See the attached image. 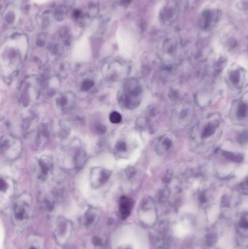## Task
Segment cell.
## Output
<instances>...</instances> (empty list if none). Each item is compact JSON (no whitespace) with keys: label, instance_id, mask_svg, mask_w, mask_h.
<instances>
[{"label":"cell","instance_id":"6da1fadb","mask_svg":"<svg viewBox=\"0 0 248 249\" xmlns=\"http://www.w3.org/2000/svg\"><path fill=\"white\" fill-rule=\"evenodd\" d=\"M224 123L221 115L214 112L201 118L191 132V144L198 152H205L221 139Z\"/></svg>","mask_w":248,"mask_h":249},{"label":"cell","instance_id":"4dcf8cb0","mask_svg":"<svg viewBox=\"0 0 248 249\" xmlns=\"http://www.w3.org/2000/svg\"><path fill=\"white\" fill-rule=\"evenodd\" d=\"M239 189L242 193L248 196V176L240 183Z\"/></svg>","mask_w":248,"mask_h":249},{"label":"cell","instance_id":"277c9868","mask_svg":"<svg viewBox=\"0 0 248 249\" xmlns=\"http://www.w3.org/2000/svg\"><path fill=\"white\" fill-rule=\"evenodd\" d=\"M41 93L42 85L39 79L35 76L26 77L19 89V102L23 107H27L37 100Z\"/></svg>","mask_w":248,"mask_h":249},{"label":"cell","instance_id":"7c38bea8","mask_svg":"<svg viewBox=\"0 0 248 249\" xmlns=\"http://www.w3.org/2000/svg\"><path fill=\"white\" fill-rule=\"evenodd\" d=\"M65 154L68 155V158L71 157V165L75 169H80L84 166L87 161V154L79 142H73L65 151Z\"/></svg>","mask_w":248,"mask_h":249},{"label":"cell","instance_id":"f1b7e54d","mask_svg":"<svg viewBox=\"0 0 248 249\" xmlns=\"http://www.w3.org/2000/svg\"><path fill=\"white\" fill-rule=\"evenodd\" d=\"M122 119V115L118 112H112L109 115V121L113 124H119Z\"/></svg>","mask_w":248,"mask_h":249},{"label":"cell","instance_id":"d4e9b609","mask_svg":"<svg viewBox=\"0 0 248 249\" xmlns=\"http://www.w3.org/2000/svg\"><path fill=\"white\" fill-rule=\"evenodd\" d=\"M115 150L116 155L122 156V155H125L128 152L129 150V144L128 142L125 139H119L115 143Z\"/></svg>","mask_w":248,"mask_h":249},{"label":"cell","instance_id":"ffe728a7","mask_svg":"<svg viewBox=\"0 0 248 249\" xmlns=\"http://www.w3.org/2000/svg\"><path fill=\"white\" fill-rule=\"evenodd\" d=\"M132 201L131 198L123 196L119 200V209L122 219H126L132 210Z\"/></svg>","mask_w":248,"mask_h":249},{"label":"cell","instance_id":"30bf717a","mask_svg":"<svg viewBox=\"0 0 248 249\" xmlns=\"http://www.w3.org/2000/svg\"><path fill=\"white\" fill-rule=\"evenodd\" d=\"M230 117L237 125L248 124V92L233 102L230 110Z\"/></svg>","mask_w":248,"mask_h":249},{"label":"cell","instance_id":"d6986e66","mask_svg":"<svg viewBox=\"0 0 248 249\" xmlns=\"http://www.w3.org/2000/svg\"><path fill=\"white\" fill-rule=\"evenodd\" d=\"M36 142L38 147L42 148L46 145L50 136V129L47 124H42L38 127Z\"/></svg>","mask_w":248,"mask_h":249},{"label":"cell","instance_id":"ba28073f","mask_svg":"<svg viewBox=\"0 0 248 249\" xmlns=\"http://www.w3.org/2000/svg\"><path fill=\"white\" fill-rule=\"evenodd\" d=\"M222 11L215 6H208L201 11L198 19L199 29L208 32L215 29L222 18Z\"/></svg>","mask_w":248,"mask_h":249},{"label":"cell","instance_id":"9a60e30c","mask_svg":"<svg viewBox=\"0 0 248 249\" xmlns=\"http://www.w3.org/2000/svg\"><path fill=\"white\" fill-rule=\"evenodd\" d=\"M53 171V160L52 158L48 155H44L41 157L37 160V171L38 178L42 181L48 179V177L52 174Z\"/></svg>","mask_w":248,"mask_h":249},{"label":"cell","instance_id":"9c48e42d","mask_svg":"<svg viewBox=\"0 0 248 249\" xmlns=\"http://www.w3.org/2000/svg\"><path fill=\"white\" fill-rule=\"evenodd\" d=\"M195 112V107L192 104L181 102L173 110L172 122L178 128H185L192 124Z\"/></svg>","mask_w":248,"mask_h":249},{"label":"cell","instance_id":"4fadbf2b","mask_svg":"<svg viewBox=\"0 0 248 249\" xmlns=\"http://www.w3.org/2000/svg\"><path fill=\"white\" fill-rule=\"evenodd\" d=\"M179 15V4L174 1L166 3L160 12V21L165 26H171L177 20Z\"/></svg>","mask_w":248,"mask_h":249},{"label":"cell","instance_id":"7402d4cb","mask_svg":"<svg viewBox=\"0 0 248 249\" xmlns=\"http://www.w3.org/2000/svg\"><path fill=\"white\" fill-rule=\"evenodd\" d=\"M13 190V183L8 178H1V198H9Z\"/></svg>","mask_w":248,"mask_h":249},{"label":"cell","instance_id":"836d02e7","mask_svg":"<svg viewBox=\"0 0 248 249\" xmlns=\"http://www.w3.org/2000/svg\"><path fill=\"white\" fill-rule=\"evenodd\" d=\"M131 1V0H122V3H123V4H129Z\"/></svg>","mask_w":248,"mask_h":249},{"label":"cell","instance_id":"2e32d148","mask_svg":"<svg viewBox=\"0 0 248 249\" xmlns=\"http://www.w3.org/2000/svg\"><path fill=\"white\" fill-rule=\"evenodd\" d=\"M57 107L63 112H68L74 107L76 96L72 92L66 91L58 95L55 99Z\"/></svg>","mask_w":248,"mask_h":249},{"label":"cell","instance_id":"3957f363","mask_svg":"<svg viewBox=\"0 0 248 249\" xmlns=\"http://www.w3.org/2000/svg\"><path fill=\"white\" fill-rule=\"evenodd\" d=\"M183 46L180 39L176 35L166 36L160 46V57L165 65L170 67L178 64L182 58Z\"/></svg>","mask_w":248,"mask_h":249},{"label":"cell","instance_id":"cb8c5ba5","mask_svg":"<svg viewBox=\"0 0 248 249\" xmlns=\"http://www.w3.org/2000/svg\"><path fill=\"white\" fill-rule=\"evenodd\" d=\"M96 86V82L91 77H86L82 80L80 85V89L82 92L87 93L92 91Z\"/></svg>","mask_w":248,"mask_h":249},{"label":"cell","instance_id":"603a6c76","mask_svg":"<svg viewBox=\"0 0 248 249\" xmlns=\"http://www.w3.org/2000/svg\"><path fill=\"white\" fill-rule=\"evenodd\" d=\"M98 213L95 209H89L87 212H86L85 215L83 219V223L84 227L91 226V225H94L95 222L97 220Z\"/></svg>","mask_w":248,"mask_h":249},{"label":"cell","instance_id":"5bb4252c","mask_svg":"<svg viewBox=\"0 0 248 249\" xmlns=\"http://www.w3.org/2000/svg\"><path fill=\"white\" fill-rule=\"evenodd\" d=\"M112 175V171L102 167H95L91 168L90 174V181L92 187L98 189L103 186Z\"/></svg>","mask_w":248,"mask_h":249},{"label":"cell","instance_id":"484cf974","mask_svg":"<svg viewBox=\"0 0 248 249\" xmlns=\"http://www.w3.org/2000/svg\"><path fill=\"white\" fill-rule=\"evenodd\" d=\"M26 249H43L42 240L36 236L31 238L28 243Z\"/></svg>","mask_w":248,"mask_h":249},{"label":"cell","instance_id":"e0dca14e","mask_svg":"<svg viewBox=\"0 0 248 249\" xmlns=\"http://www.w3.org/2000/svg\"><path fill=\"white\" fill-rule=\"evenodd\" d=\"M173 137L170 135L166 134L160 136L156 143V152L160 155H165L173 148Z\"/></svg>","mask_w":248,"mask_h":249},{"label":"cell","instance_id":"5b68a950","mask_svg":"<svg viewBox=\"0 0 248 249\" xmlns=\"http://www.w3.org/2000/svg\"><path fill=\"white\" fill-rule=\"evenodd\" d=\"M32 198L29 195L23 194L14 203L13 210V221L18 228H26L32 216Z\"/></svg>","mask_w":248,"mask_h":249},{"label":"cell","instance_id":"f546056e","mask_svg":"<svg viewBox=\"0 0 248 249\" xmlns=\"http://www.w3.org/2000/svg\"><path fill=\"white\" fill-rule=\"evenodd\" d=\"M236 6L240 11H248V0H237Z\"/></svg>","mask_w":248,"mask_h":249},{"label":"cell","instance_id":"d6a6232c","mask_svg":"<svg viewBox=\"0 0 248 249\" xmlns=\"http://www.w3.org/2000/svg\"><path fill=\"white\" fill-rule=\"evenodd\" d=\"M239 141L241 143H247L248 142V133L246 132V133H242L240 136H239Z\"/></svg>","mask_w":248,"mask_h":249},{"label":"cell","instance_id":"4316f807","mask_svg":"<svg viewBox=\"0 0 248 249\" xmlns=\"http://www.w3.org/2000/svg\"><path fill=\"white\" fill-rule=\"evenodd\" d=\"M227 64V58L225 55H219L217 57L215 60V64H214V68L216 71H221L225 67Z\"/></svg>","mask_w":248,"mask_h":249},{"label":"cell","instance_id":"83f0119b","mask_svg":"<svg viewBox=\"0 0 248 249\" xmlns=\"http://www.w3.org/2000/svg\"><path fill=\"white\" fill-rule=\"evenodd\" d=\"M238 231L241 234L248 232V214L241 216V219L239 222Z\"/></svg>","mask_w":248,"mask_h":249},{"label":"cell","instance_id":"8992f818","mask_svg":"<svg viewBox=\"0 0 248 249\" xmlns=\"http://www.w3.org/2000/svg\"><path fill=\"white\" fill-rule=\"evenodd\" d=\"M130 71L129 64L122 60H111L105 63L102 67L103 78L109 83H116L127 78Z\"/></svg>","mask_w":248,"mask_h":249},{"label":"cell","instance_id":"8fae6325","mask_svg":"<svg viewBox=\"0 0 248 249\" xmlns=\"http://www.w3.org/2000/svg\"><path fill=\"white\" fill-rule=\"evenodd\" d=\"M23 150L21 141L11 135H5L1 138V152L8 160H16L21 155Z\"/></svg>","mask_w":248,"mask_h":249},{"label":"cell","instance_id":"7a4b0ae2","mask_svg":"<svg viewBox=\"0 0 248 249\" xmlns=\"http://www.w3.org/2000/svg\"><path fill=\"white\" fill-rule=\"evenodd\" d=\"M144 89L141 82L136 78L127 80L118 95L119 105L124 109H134L141 104Z\"/></svg>","mask_w":248,"mask_h":249},{"label":"cell","instance_id":"ac0fdd59","mask_svg":"<svg viewBox=\"0 0 248 249\" xmlns=\"http://www.w3.org/2000/svg\"><path fill=\"white\" fill-rule=\"evenodd\" d=\"M42 92L47 96H52L60 87V80L55 76L47 77L43 82H41Z\"/></svg>","mask_w":248,"mask_h":249},{"label":"cell","instance_id":"52a82bcc","mask_svg":"<svg viewBox=\"0 0 248 249\" xmlns=\"http://www.w3.org/2000/svg\"><path fill=\"white\" fill-rule=\"evenodd\" d=\"M225 81L230 90L240 92L248 85V71L247 69L239 64H232L227 70L225 74Z\"/></svg>","mask_w":248,"mask_h":249},{"label":"cell","instance_id":"1f68e13d","mask_svg":"<svg viewBox=\"0 0 248 249\" xmlns=\"http://www.w3.org/2000/svg\"><path fill=\"white\" fill-rule=\"evenodd\" d=\"M106 127L102 124H98L97 127H96V132H97L99 134H104V133H106Z\"/></svg>","mask_w":248,"mask_h":249},{"label":"cell","instance_id":"44dd1931","mask_svg":"<svg viewBox=\"0 0 248 249\" xmlns=\"http://www.w3.org/2000/svg\"><path fill=\"white\" fill-rule=\"evenodd\" d=\"M69 232H71V225L69 222L64 221V219L61 220L56 230L57 238H59L60 240L65 239L68 237Z\"/></svg>","mask_w":248,"mask_h":249}]
</instances>
